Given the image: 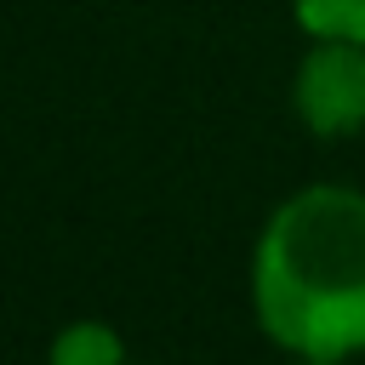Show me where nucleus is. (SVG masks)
I'll use <instances>...</instances> for the list:
<instances>
[{
  "instance_id": "nucleus-1",
  "label": "nucleus",
  "mask_w": 365,
  "mask_h": 365,
  "mask_svg": "<svg viewBox=\"0 0 365 365\" xmlns=\"http://www.w3.org/2000/svg\"><path fill=\"white\" fill-rule=\"evenodd\" d=\"M257 331L291 359L365 354V188L285 194L251 245Z\"/></svg>"
},
{
  "instance_id": "nucleus-2",
  "label": "nucleus",
  "mask_w": 365,
  "mask_h": 365,
  "mask_svg": "<svg viewBox=\"0 0 365 365\" xmlns=\"http://www.w3.org/2000/svg\"><path fill=\"white\" fill-rule=\"evenodd\" d=\"M291 108L319 143L365 131V40H308L291 74Z\"/></svg>"
},
{
  "instance_id": "nucleus-3",
  "label": "nucleus",
  "mask_w": 365,
  "mask_h": 365,
  "mask_svg": "<svg viewBox=\"0 0 365 365\" xmlns=\"http://www.w3.org/2000/svg\"><path fill=\"white\" fill-rule=\"evenodd\" d=\"M46 365H131V354H125V336L108 319H68L51 336Z\"/></svg>"
},
{
  "instance_id": "nucleus-4",
  "label": "nucleus",
  "mask_w": 365,
  "mask_h": 365,
  "mask_svg": "<svg viewBox=\"0 0 365 365\" xmlns=\"http://www.w3.org/2000/svg\"><path fill=\"white\" fill-rule=\"evenodd\" d=\"M308 40H365V0H291Z\"/></svg>"
},
{
  "instance_id": "nucleus-5",
  "label": "nucleus",
  "mask_w": 365,
  "mask_h": 365,
  "mask_svg": "<svg viewBox=\"0 0 365 365\" xmlns=\"http://www.w3.org/2000/svg\"><path fill=\"white\" fill-rule=\"evenodd\" d=\"M291 365H348V359H291Z\"/></svg>"
},
{
  "instance_id": "nucleus-6",
  "label": "nucleus",
  "mask_w": 365,
  "mask_h": 365,
  "mask_svg": "<svg viewBox=\"0 0 365 365\" xmlns=\"http://www.w3.org/2000/svg\"><path fill=\"white\" fill-rule=\"evenodd\" d=\"M131 365H148V359H131Z\"/></svg>"
}]
</instances>
